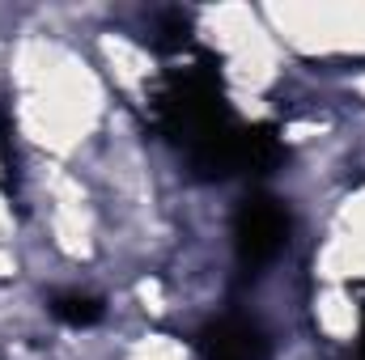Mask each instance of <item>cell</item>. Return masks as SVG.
<instances>
[{
  "label": "cell",
  "instance_id": "cell-1",
  "mask_svg": "<svg viewBox=\"0 0 365 360\" xmlns=\"http://www.w3.org/2000/svg\"><path fill=\"white\" fill-rule=\"evenodd\" d=\"M9 115L17 153H38L77 166L102 140L119 97L86 51L68 4H21L9 47Z\"/></svg>",
  "mask_w": 365,
  "mask_h": 360
},
{
  "label": "cell",
  "instance_id": "cell-2",
  "mask_svg": "<svg viewBox=\"0 0 365 360\" xmlns=\"http://www.w3.org/2000/svg\"><path fill=\"white\" fill-rule=\"evenodd\" d=\"M280 51L306 73H349L365 64V0H306V4H259Z\"/></svg>",
  "mask_w": 365,
  "mask_h": 360
},
{
  "label": "cell",
  "instance_id": "cell-3",
  "mask_svg": "<svg viewBox=\"0 0 365 360\" xmlns=\"http://www.w3.org/2000/svg\"><path fill=\"white\" fill-rule=\"evenodd\" d=\"M86 51L98 64L102 81L110 85V93L132 106L140 115V106L149 97H158V85L166 77V60L158 55V47L145 38V30L115 21V4H110V21H102L86 38Z\"/></svg>",
  "mask_w": 365,
  "mask_h": 360
},
{
  "label": "cell",
  "instance_id": "cell-4",
  "mask_svg": "<svg viewBox=\"0 0 365 360\" xmlns=\"http://www.w3.org/2000/svg\"><path fill=\"white\" fill-rule=\"evenodd\" d=\"M302 327L331 356L353 352L365 335L361 288H349V284H314L306 292V305H302Z\"/></svg>",
  "mask_w": 365,
  "mask_h": 360
},
{
  "label": "cell",
  "instance_id": "cell-5",
  "mask_svg": "<svg viewBox=\"0 0 365 360\" xmlns=\"http://www.w3.org/2000/svg\"><path fill=\"white\" fill-rule=\"evenodd\" d=\"M272 360H336L327 348H319L310 335H306V327L302 331H289V335H280L272 348Z\"/></svg>",
  "mask_w": 365,
  "mask_h": 360
},
{
  "label": "cell",
  "instance_id": "cell-6",
  "mask_svg": "<svg viewBox=\"0 0 365 360\" xmlns=\"http://www.w3.org/2000/svg\"><path fill=\"white\" fill-rule=\"evenodd\" d=\"M331 81H336V97H340V106L365 115V64L349 68V73H336Z\"/></svg>",
  "mask_w": 365,
  "mask_h": 360
},
{
  "label": "cell",
  "instance_id": "cell-7",
  "mask_svg": "<svg viewBox=\"0 0 365 360\" xmlns=\"http://www.w3.org/2000/svg\"><path fill=\"white\" fill-rule=\"evenodd\" d=\"M0 182H4V162H0Z\"/></svg>",
  "mask_w": 365,
  "mask_h": 360
}]
</instances>
